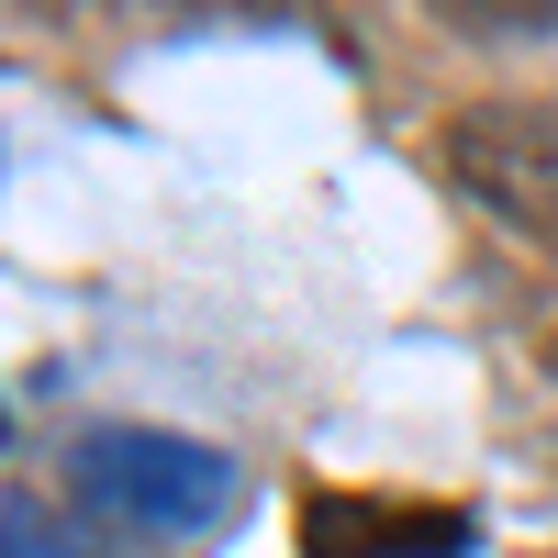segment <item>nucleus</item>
Returning a JSON list of instances; mask_svg holds the SVG:
<instances>
[{
	"label": "nucleus",
	"mask_w": 558,
	"mask_h": 558,
	"mask_svg": "<svg viewBox=\"0 0 558 558\" xmlns=\"http://www.w3.org/2000/svg\"><path fill=\"white\" fill-rule=\"evenodd\" d=\"M68 481L89 502H112L123 525L146 536H202L223 502H235V458L202 436H157V425H101L68 447Z\"/></svg>",
	"instance_id": "obj_1"
},
{
	"label": "nucleus",
	"mask_w": 558,
	"mask_h": 558,
	"mask_svg": "<svg viewBox=\"0 0 558 558\" xmlns=\"http://www.w3.org/2000/svg\"><path fill=\"white\" fill-rule=\"evenodd\" d=\"M436 168H447L492 223H514V235L558 246V101H536V89H502V101L447 112Z\"/></svg>",
	"instance_id": "obj_2"
},
{
	"label": "nucleus",
	"mask_w": 558,
	"mask_h": 558,
	"mask_svg": "<svg viewBox=\"0 0 558 558\" xmlns=\"http://www.w3.org/2000/svg\"><path fill=\"white\" fill-rule=\"evenodd\" d=\"M481 525L458 502H357V492H324L302 502V558H458Z\"/></svg>",
	"instance_id": "obj_3"
},
{
	"label": "nucleus",
	"mask_w": 558,
	"mask_h": 558,
	"mask_svg": "<svg viewBox=\"0 0 558 558\" xmlns=\"http://www.w3.org/2000/svg\"><path fill=\"white\" fill-rule=\"evenodd\" d=\"M436 23H458V34H502V45H525V34H558V0H436Z\"/></svg>",
	"instance_id": "obj_4"
},
{
	"label": "nucleus",
	"mask_w": 558,
	"mask_h": 558,
	"mask_svg": "<svg viewBox=\"0 0 558 558\" xmlns=\"http://www.w3.org/2000/svg\"><path fill=\"white\" fill-rule=\"evenodd\" d=\"M0 558H112V547H89L78 525L34 514V502H0Z\"/></svg>",
	"instance_id": "obj_5"
},
{
	"label": "nucleus",
	"mask_w": 558,
	"mask_h": 558,
	"mask_svg": "<svg viewBox=\"0 0 558 558\" xmlns=\"http://www.w3.org/2000/svg\"><path fill=\"white\" fill-rule=\"evenodd\" d=\"M179 23H235V34H268V23H313V0H168Z\"/></svg>",
	"instance_id": "obj_6"
},
{
	"label": "nucleus",
	"mask_w": 558,
	"mask_h": 558,
	"mask_svg": "<svg viewBox=\"0 0 558 558\" xmlns=\"http://www.w3.org/2000/svg\"><path fill=\"white\" fill-rule=\"evenodd\" d=\"M12 12H34V23H68V12H78V0H12Z\"/></svg>",
	"instance_id": "obj_7"
}]
</instances>
